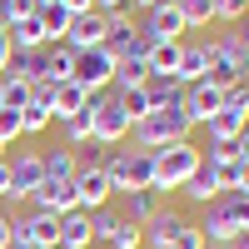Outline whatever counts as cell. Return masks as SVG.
<instances>
[{
    "label": "cell",
    "instance_id": "cell-1",
    "mask_svg": "<svg viewBox=\"0 0 249 249\" xmlns=\"http://www.w3.org/2000/svg\"><path fill=\"white\" fill-rule=\"evenodd\" d=\"M195 135V124L184 120V110L179 105H164V110H150L135 130H130V144L135 150H164V144H175V140H190Z\"/></svg>",
    "mask_w": 249,
    "mask_h": 249
},
{
    "label": "cell",
    "instance_id": "cell-2",
    "mask_svg": "<svg viewBox=\"0 0 249 249\" xmlns=\"http://www.w3.org/2000/svg\"><path fill=\"white\" fill-rule=\"evenodd\" d=\"M199 164H204V144H195V140H175V144H164V150H155V190L175 195Z\"/></svg>",
    "mask_w": 249,
    "mask_h": 249
},
{
    "label": "cell",
    "instance_id": "cell-3",
    "mask_svg": "<svg viewBox=\"0 0 249 249\" xmlns=\"http://www.w3.org/2000/svg\"><path fill=\"white\" fill-rule=\"evenodd\" d=\"M105 179L115 195H130V190H155V155L150 150H110L105 160Z\"/></svg>",
    "mask_w": 249,
    "mask_h": 249
},
{
    "label": "cell",
    "instance_id": "cell-4",
    "mask_svg": "<svg viewBox=\"0 0 249 249\" xmlns=\"http://www.w3.org/2000/svg\"><path fill=\"white\" fill-rule=\"evenodd\" d=\"M85 110H90V140H100V144H124L130 140V115H124V105L110 95V90H100V95H85Z\"/></svg>",
    "mask_w": 249,
    "mask_h": 249
},
{
    "label": "cell",
    "instance_id": "cell-5",
    "mask_svg": "<svg viewBox=\"0 0 249 249\" xmlns=\"http://www.w3.org/2000/svg\"><path fill=\"white\" fill-rule=\"evenodd\" d=\"M204 80H210L214 90H230L239 80H249V55L239 50L234 30H224L219 40H210V65H204Z\"/></svg>",
    "mask_w": 249,
    "mask_h": 249
},
{
    "label": "cell",
    "instance_id": "cell-6",
    "mask_svg": "<svg viewBox=\"0 0 249 249\" xmlns=\"http://www.w3.org/2000/svg\"><path fill=\"white\" fill-rule=\"evenodd\" d=\"M70 80L85 95H100V90H110V80H115V55L110 45H95V50H75V70Z\"/></svg>",
    "mask_w": 249,
    "mask_h": 249
},
{
    "label": "cell",
    "instance_id": "cell-7",
    "mask_svg": "<svg viewBox=\"0 0 249 249\" xmlns=\"http://www.w3.org/2000/svg\"><path fill=\"white\" fill-rule=\"evenodd\" d=\"M45 184V164H40V150H20L10 155V199L5 204H30V195Z\"/></svg>",
    "mask_w": 249,
    "mask_h": 249
},
{
    "label": "cell",
    "instance_id": "cell-8",
    "mask_svg": "<svg viewBox=\"0 0 249 249\" xmlns=\"http://www.w3.org/2000/svg\"><path fill=\"white\" fill-rule=\"evenodd\" d=\"M140 30H144V40H190V25H184V15H179V5L175 0H160L155 10H144V20H140Z\"/></svg>",
    "mask_w": 249,
    "mask_h": 249
},
{
    "label": "cell",
    "instance_id": "cell-9",
    "mask_svg": "<svg viewBox=\"0 0 249 249\" xmlns=\"http://www.w3.org/2000/svg\"><path fill=\"white\" fill-rule=\"evenodd\" d=\"M10 230H15V239H25V244H35V249H60V214L30 210V214L10 219Z\"/></svg>",
    "mask_w": 249,
    "mask_h": 249
},
{
    "label": "cell",
    "instance_id": "cell-10",
    "mask_svg": "<svg viewBox=\"0 0 249 249\" xmlns=\"http://www.w3.org/2000/svg\"><path fill=\"white\" fill-rule=\"evenodd\" d=\"M219 105H224V90H214L210 80H195V85H184V95H179V110H184V120H190L195 130H204V120Z\"/></svg>",
    "mask_w": 249,
    "mask_h": 249
},
{
    "label": "cell",
    "instance_id": "cell-11",
    "mask_svg": "<svg viewBox=\"0 0 249 249\" xmlns=\"http://www.w3.org/2000/svg\"><path fill=\"white\" fill-rule=\"evenodd\" d=\"M184 224H190V214L175 210V204H164L160 214H150V219L140 224V239H144V249H170V244H175V234L184 230Z\"/></svg>",
    "mask_w": 249,
    "mask_h": 249
},
{
    "label": "cell",
    "instance_id": "cell-12",
    "mask_svg": "<svg viewBox=\"0 0 249 249\" xmlns=\"http://www.w3.org/2000/svg\"><path fill=\"white\" fill-rule=\"evenodd\" d=\"M30 210H40V214H70V210H80L75 179H45V184L30 195Z\"/></svg>",
    "mask_w": 249,
    "mask_h": 249
},
{
    "label": "cell",
    "instance_id": "cell-13",
    "mask_svg": "<svg viewBox=\"0 0 249 249\" xmlns=\"http://www.w3.org/2000/svg\"><path fill=\"white\" fill-rule=\"evenodd\" d=\"M65 45L70 50H95V45H105V15L100 10H80L70 20V30H65Z\"/></svg>",
    "mask_w": 249,
    "mask_h": 249
},
{
    "label": "cell",
    "instance_id": "cell-14",
    "mask_svg": "<svg viewBox=\"0 0 249 249\" xmlns=\"http://www.w3.org/2000/svg\"><path fill=\"white\" fill-rule=\"evenodd\" d=\"M204 65H210V40H184L179 45V65H175V85H195L204 80Z\"/></svg>",
    "mask_w": 249,
    "mask_h": 249
},
{
    "label": "cell",
    "instance_id": "cell-15",
    "mask_svg": "<svg viewBox=\"0 0 249 249\" xmlns=\"http://www.w3.org/2000/svg\"><path fill=\"white\" fill-rule=\"evenodd\" d=\"M75 199H80V210H100V204H110L115 190H110L105 170H75Z\"/></svg>",
    "mask_w": 249,
    "mask_h": 249
},
{
    "label": "cell",
    "instance_id": "cell-16",
    "mask_svg": "<svg viewBox=\"0 0 249 249\" xmlns=\"http://www.w3.org/2000/svg\"><path fill=\"white\" fill-rule=\"evenodd\" d=\"M0 75L5 80H25V85H45V50H10Z\"/></svg>",
    "mask_w": 249,
    "mask_h": 249
},
{
    "label": "cell",
    "instance_id": "cell-17",
    "mask_svg": "<svg viewBox=\"0 0 249 249\" xmlns=\"http://www.w3.org/2000/svg\"><path fill=\"white\" fill-rule=\"evenodd\" d=\"M80 110H85V90H80L75 80H60V85H50V120H55V124L75 120Z\"/></svg>",
    "mask_w": 249,
    "mask_h": 249
},
{
    "label": "cell",
    "instance_id": "cell-18",
    "mask_svg": "<svg viewBox=\"0 0 249 249\" xmlns=\"http://www.w3.org/2000/svg\"><path fill=\"white\" fill-rule=\"evenodd\" d=\"M244 124H249V115H239V110H214L210 120H204V135H210V144H234L239 135H244Z\"/></svg>",
    "mask_w": 249,
    "mask_h": 249
},
{
    "label": "cell",
    "instance_id": "cell-19",
    "mask_svg": "<svg viewBox=\"0 0 249 249\" xmlns=\"http://www.w3.org/2000/svg\"><path fill=\"white\" fill-rule=\"evenodd\" d=\"M40 164H45V179H75L80 170V160L65 140H55V144H40Z\"/></svg>",
    "mask_w": 249,
    "mask_h": 249
},
{
    "label": "cell",
    "instance_id": "cell-20",
    "mask_svg": "<svg viewBox=\"0 0 249 249\" xmlns=\"http://www.w3.org/2000/svg\"><path fill=\"white\" fill-rule=\"evenodd\" d=\"M175 195H179L184 204H199V210H204V204H210V199L219 195V179H214V170H210V164H199V170H195L190 179H184Z\"/></svg>",
    "mask_w": 249,
    "mask_h": 249
},
{
    "label": "cell",
    "instance_id": "cell-21",
    "mask_svg": "<svg viewBox=\"0 0 249 249\" xmlns=\"http://www.w3.org/2000/svg\"><path fill=\"white\" fill-rule=\"evenodd\" d=\"M60 249H95L90 214H85V210H70V214H60Z\"/></svg>",
    "mask_w": 249,
    "mask_h": 249
},
{
    "label": "cell",
    "instance_id": "cell-22",
    "mask_svg": "<svg viewBox=\"0 0 249 249\" xmlns=\"http://www.w3.org/2000/svg\"><path fill=\"white\" fill-rule=\"evenodd\" d=\"M35 15H40V25H45V50L50 45H65V30H70V10L60 5V0H45V5H35Z\"/></svg>",
    "mask_w": 249,
    "mask_h": 249
},
{
    "label": "cell",
    "instance_id": "cell-23",
    "mask_svg": "<svg viewBox=\"0 0 249 249\" xmlns=\"http://www.w3.org/2000/svg\"><path fill=\"white\" fill-rule=\"evenodd\" d=\"M144 80H150V65H144V55H124L115 60V80H110V90L124 95V90H140Z\"/></svg>",
    "mask_w": 249,
    "mask_h": 249
},
{
    "label": "cell",
    "instance_id": "cell-24",
    "mask_svg": "<svg viewBox=\"0 0 249 249\" xmlns=\"http://www.w3.org/2000/svg\"><path fill=\"white\" fill-rule=\"evenodd\" d=\"M124 199V219H135V224H144V219H150V214H160L164 210V195L160 190H130V195H120Z\"/></svg>",
    "mask_w": 249,
    "mask_h": 249
},
{
    "label": "cell",
    "instance_id": "cell-25",
    "mask_svg": "<svg viewBox=\"0 0 249 249\" xmlns=\"http://www.w3.org/2000/svg\"><path fill=\"white\" fill-rule=\"evenodd\" d=\"M5 35H10V50H45V25H40V15H20Z\"/></svg>",
    "mask_w": 249,
    "mask_h": 249
},
{
    "label": "cell",
    "instance_id": "cell-26",
    "mask_svg": "<svg viewBox=\"0 0 249 249\" xmlns=\"http://www.w3.org/2000/svg\"><path fill=\"white\" fill-rule=\"evenodd\" d=\"M179 45H184V40H155V45L144 50V65H150V75H170V80H175Z\"/></svg>",
    "mask_w": 249,
    "mask_h": 249
},
{
    "label": "cell",
    "instance_id": "cell-27",
    "mask_svg": "<svg viewBox=\"0 0 249 249\" xmlns=\"http://www.w3.org/2000/svg\"><path fill=\"white\" fill-rule=\"evenodd\" d=\"M140 90H144V100H150V110H164V105H179V95H184V90L175 85L170 75H150V80H144Z\"/></svg>",
    "mask_w": 249,
    "mask_h": 249
},
{
    "label": "cell",
    "instance_id": "cell-28",
    "mask_svg": "<svg viewBox=\"0 0 249 249\" xmlns=\"http://www.w3.org/2000/svg\"><path fill=\"white\" fill-rule=\"evenodd\" d=\"M70 70H75V50H70V45H50V50H45V85L70 80Z\"/></svg>",
    "mask_w": 249,
    "mask_h": 249
},
{
    "label": "cell",
    "instance_id": "cell-29",
    "mask_svg": "<svg viewBox=\"0 0 249 249\" xmlns=\"http://www.w3.org/2000/svg\"><path fill=\"white\" fill-rule=\"evenodd\" d=\"M50 124H55V120H50V110L40 105V100H30V105L20 110V135H30V140H40V135L50 130Z\"/></svg>",
    "mask_w": 249,
    "mask_h": 249
},
{
    "label": "cell",
    "instance_id": "cell-30",
    "mask_svg": "<svg viewBox=\"0 0 249 249\" xmlns=\"http://www.w3.org/2000/svg\"><path fill=\"white\" fill-rule=\"evenodd\" d=\"M85 214H90V234H95V244H110L115 224H120V210H110V204H100V210H85Z\"/></svg>",
    "mask_w": 249,
    "mask_h": 249
},
{
    "label": "cell",
    "instance_id": "cell-31",
    "mask_svg": "<svg viewBox=\"0 0 249 249\" xmlns=\"http://www.w3.org/2000/svg\"><path fill=\"white\" fill-rule=\"evenodd\" d=\"M30 95H35V85H25V80H5V75H0V105H5V110H25Z\"/></svg>",
    "mask_w": 249,
    "mask_h": 249
},
{
    "label": "cell",
    "instance_id": "cell-32",
    "mask_svg": "<svg viewBox=\"0 0 249 249\" xmlns=\"http://www.w3.org/2000/svg\"><path fill=\"white\" fill-rule=\"evenodd\" d=\"M175 5H179V15H184L190 30H204L214 20V0H175Z\"/></svg>",
    "mask_w": 249,
    "mask_h": 249
},
{
    "label": "cell",
    "instance_id": "cell-33",
    "mask_svg": "<svg viewBox=\"0 0 249 249\" xmlns=\"http://www.w3.org/2000/svg\"><path fill=\"white\" fill-rule=\"evenodd\" d=\"M110 249H144V239H140V224L120 214V224H115V234H110Z\"/></svg>",
    "mask_w": 249,
    "mask_h": 249
},
{
    "label": "cell",
    "instance_id": "cell-34",
    "mask_svg": "<svg viewBox=\"0 0 249 249\" xmlns=\"http://www.w3.org/2000/svg\"><path fill=\"white\" fill-rule=\"evenodd\" d=\"M115 95V90H110ZM120 105H124V115H130V124H140L144 115H150V100H144V90H124V95H115Z\"/></svg>",
    "mask_w": 249,
    "mask_h": 249
},
{
    "label": "cell",
    "instance_id": "cell-35",
    "mask_svg": "<svg viewBox=\"0 0 249 249\" xmlns=\"http://www.w3.org/2000/svg\"><path fill=\"white\" fill-rule=\"evenodd\" d=\"M75 160H80V170H105V160H110V144L90 140L85 150H75Z\"/></svg>",
    "mask_w": 249,
    "mask_h": 249
},
{
    "label": "cell",
    "instance_id": "cell-36",
    "mask_svg": "<svg viewBox=\"0 0 249 249\" xmlns=\"http://www.w3.org/2000/svg\"><path fill=\"white\" fill-rule=\"evenodd\" d=\"M244 15H249V0H214V20H224V25H239Z\"/></svg>",
    "mask_w": 249,
    "mask_h": 249
},
{
    "label": "cell",
    "instance_id": "cell-37",
    "mask_svg": "<svg viewBox=\"0 0 249 249\" xmlns=\"http://www.w3.org/2000/svg\"><path fill=\"white\" fill-rule=\"evenodd\" d=\"M15 140H20V110L0 105V144H15Z\"/></svg>",
    "mask_w": 249,
    "mask_h": 249
},
{
    "label": "cell",
    "instance_id": "cell-38",
    "mask_svg": "<svg viewBox=\"0 0 249 249\" xmlns=\"http://www.w3.org/2000/svg\"><path fill=\"white\" fill-rule=\"evenodd\" d=\"M224 110L249 115V80H239V85H230V90H224Z\"/></svg>",
    "mask_w": 249,
    "mask_h": 249
},
{
    "label": "cell",
    "instance_id": "cell-39",
    "mask_svg": "<svg viewBox=\"0 0 249 249\" xmlns=\"http://www.w3.org/2000/svg\"><path fill=\"white\" fill-rule=\"evenodd\" d=\"M170 249H204V234H199V224L190 219V224H184V230L175 234V244H170Z\"/></svg>",
    "mask_w": 249,
    "mask_h": 249
},
{
    "label": "cell",
    "instance_id": "cell-40",
    "mask_svg": "<svg viewBox=\"0 0 249 249\" xmlns=\"http://www.w3.org/2000/svg\"><path fill=\"white\" fill-rule=\"evenodd\" d=\"M20 15H35V0H10V25H15Z\"/></svg>",
    "mask_w": 249,
    "mask_h": 249
},
{
    "label": "cell",
    "instance_id": "cell-41",
    "mask_svg": "<svg viewBox=\"0 0 249 249\" xmlns=\"http://www.w3.org/2000/svg\"><path fill=\"white\" fill-rule=\"evenodd\" d=\"M0 199H10V155L0 160Z\"/></svg>",
    "mask_w": 249,
    "mask_h": 249
},
{
    "label": "cell",
    "instance_id": "cell-42",
    "mask_svg": "<svg viewBox=\"0 0 249 249\" xmlns=\"http://www.w3.org/2000/svg\"><path fill=\"white\" fill-rule=\"evenodd\" d=\"M234 40H239V50L249 55V15H244V20H239V25H234Z\"/></svg>",
    "mask_w": 249,
    "mask_h": 249
},
{
    "label": "cell",
    "instance_id": "cell-43",
    "mask_svg": "<svg viewBox=\"0 0 249 249\" xmlns=\"http://www.w3.org/2000/svg\"><path fill=\"white\" fill-rule=\"evenodd\" d=\"M10 239H15V230H10V214H0V249H10Z\"/></svg>",
    "mask_w": 249,
    "mask_h": 249
},
{
    "label": "cell",
    "instance_id": "cell-44",
    "mask_svg": "<svg viewBox=\"0 0 249 249\" xmlns=\"http://www.w3.org/2000/svg\"><path fill=\"white\" fill-rule=\"evenodd\" d=\"M60 5H65L70 15H80V10H95V0H60Z\"/></svg>",
    "mask_w": 249,
    "mask_h": 249
},
{
    "label": "cell",
    "instance_id": "cell-45",
    "mask_svg": "<svg viewBox=\"0 0 249 249\" xmlns=\"http://www.w3.org/2000/svg\"><path fill=\"white\" fill-rule=\"evenodd\" d=\"M234 155H239V160H249V124H244V135L234 140Z\"/></svg>",
    "mask_w": 249,
    "mask_h": 249
},
{
    "label": "cell",
    "instance_id": "cell-46",
    "mask_svg": "<svg viewBox=\"0 0 249 249\" xmlns=\"http://www.w3.org/2000/svg\"><path fill=\"white\" fill-rule=\"evenodd\" d=\"M95 10H130V0H95Z\"/></svg>",
    "mask_w": 249,
    "mask_h": 249
},
{
    "label": "cell",
    "instance_id": "cell-47",
    "mask_svg": "<svg viewBox=\"0 0 249 249\" xmlns=\"http://www.w3.org/2000/svg\"><path fill=\"white\" fill-rule=\"evenodd\" d=\"M204 249H249V234L244 239H230V244H204Z\"/></svg>",
    "mask_w": 249,
    "mask_h": 249
},
{
    "label": "cell",
    "instance_id": "cell-48",
    "mask_svg": "<svg viewBox=\"0 0 249 249\" xmlns=\"http://www.w3.org/2000/svg\"><path fill=\"white\" fill-rule=\"evenodd\" d=\"M5 60H10V35L0 30V70H5Z\"/></svg>",
    "mask_w": 249,
    "mask_h": 249
},
{
    "label": "cell",
    "instance_id": "cell-49",
    "mask_svg": "<svg viewBox=\"0 0 249 249\" xmlns=\"http://www.w3.org/2000/svg\"><path fill=\"white\" fill-rule=\"evenodd\" d=\"M155 5H160V0H130V10H135V15H144V10H155Z\"/></svg>",
    "mask_w": 249,
    "mask_h": 249
},
{
    "label": "cell",
    "instance_id": "cell-50",
    "mask_svg": "<svg viewBox=\"0 0 249 249\" xmlns=\"http://www.w3.org/2000/svg\"><path fill=\"white\" fill-rule=\"evenodd\" d=\"M234 190H249V160H239V184Z\"/></svg>",
    "mask_w": 249,
    "mask_h": 249
},
{
    "label": "cell",
    "instance_id": "cell-51",
    "mask_svg": "<svg viewBox=\"0 0 249 249\" xmlns=\"http://www.w3.org/2000/svg\"><path fill=\"white\" fill-rule=\"evenodd\" d=\"M10 249H35V244H25V239H10Z\"/></svg>",
    "mask_w": 249,
    "mask_h": 249
},
{
    "label": "cell",
    "instance_id": "cell-52",
    "mask_svg": "<svg viewBox=\"0 0 249 249\" xmlns=\"http://www.w3.org/2000/svg\"><path fill=\"white\" fill-rule=\"evenodd\" d=\"M5 155H10V144H0V160H5Z\"/></svg>",
    "mask_w": 249,
    "mask_h": 249
}]
</instances>
